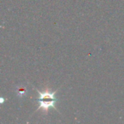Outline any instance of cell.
<instances>
[{"label": "cell", "instance_id": "2", "mask_svg": "<svg viewBox=\"0 0 124 124\" xmlns=\"http://www.w3.org/2000/svg\"><path fill=\"white\" fill-rule=\"evenodd\" d=\"M17 93L18 94V96L23 97V96H24V95L25 94V93H26V89H25L24 87H23V86L19 87V88H17Z\"/></svg>", "mask_w": 124, "mask_h": 124}, {"label": "cell", "instance_id": "1", "mask_svg": "<svg viewBox=\"0 0 124 124\" xmlns=\"http://www.w3.org/2000/svg\"><path fill=\"white\" fill-rule=\"evenodd\" d=\"M33 88L39 93V97L37 98L38 109L36 110V112L41 109L44 113H47L50 108H54L58 110L56 108V103L57 102L58 99L55 95L58 89H57L54 92H49V90H46L44 92H40L35 87Z\"/></svg>", "mask_w": 124, "mask_h": 124}]
</instances>
